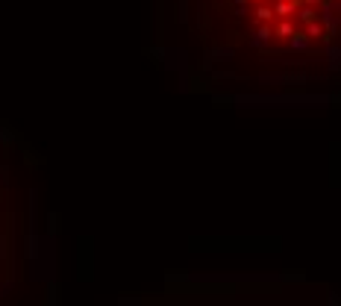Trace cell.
Returning <instances> with one entry per match:
<instances>
[{"label": "cell", "mask_w": 341, "mask_h": 306, "mask_svg": "<svg viewBox=\"0 0 341 306\" xmlns=\"http://www.w3.org/2000/svg\"><path fill=\"white\" fill-rule=\"evenodd\" d=\"M203 15L223 59L271 80L341 74V0H206Z\"/></svg>", "instance_id": "1"}]
</instances>
